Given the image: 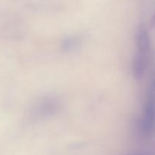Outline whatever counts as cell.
Listing matches in <instances>:
<instances>
[{"label":"cell","mask_w":155,"mask_h":155,"mask_svg":"<svg viewBox=\"0 0 155 155\" xmlns=\"http://www.w3.org/2000/svg\"><path fill=\"white\" fill-rule=\"evenodd\" d=\"M148 63V54L137 52L134 56L133 61V74L137 80H140L146 71Z\"/></svg>","instance_id":"4"},{"label":"cell","mask_w":155,"mask_h":155,"mask_svg":"<svg viewBox=\"0 0 155 155\" xmlns=\"http://www.w3.org/2000/svg\"><path fill=\"white\" fill-rule=\"evenodd\" d=\"M136 44L137 52L148 54L151 47L150 36L146 27L144 25H140L137 28L136 33Z\"/></svg>","instance_id":"3"},{"label":"cell","mask_w":155,"mask_h":155,"mask_svg":"<svg viewBox=\"0 0 155 155\" xmlns=\"http://www.w3.org/2000/svg\"><path fill=\"white\" fill-rule=\"evenodd\" d=\"M154 83L152 80L148 86V96L144 107L143 113L140 119L139 128L141 132L148 135L154 129Z\"/></svg>","instance_id":"1"},{"label":"cell","mask_w":155,"mask_h":155,"mask_svg":"<svg viewBox=\"0 0 155 155\" xmlns=\"http://www.w3.org/2000/svg\"><path fill=\"white\" fill-rule=\"evenodd\" d=\"M61 103L56 97L46 96L40 99L34 107L33 114L36 117L47 118L58 111Z\"/></svg>","instance_id":"2"},{"label":"cell","mask_w":155,"mask_h":155,"mask_svg":"<svg viewBox=\"0 0 155 155\" xmlns=\"http://www.w3.org/2000/svg\"><path fill=\"white\" fill-rule=\"evenodd\" d=\"M81 39L79 36H68L61 42V48L64 51H72L77 49L80 45Z\"/></svg>","instance_id":"5"}]
</instances>
